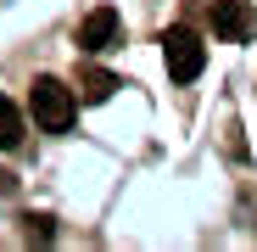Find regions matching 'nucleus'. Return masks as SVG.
<instances>
[{"label": "nucleus", "instance_id": "obj_1", "mask_svg": "<svg viewBox=\"0 0 257 252\" xmlns=\"http://www.w3.org/2000/svg\"><path fill=\"white\" fill-rule=\"evenodd\" d=\"M28 112H34V123H39L45 135H67L73 118H78V90L62 84L56 73H39L34 90H28Z\"/></svg>", "mask_w": 257, "mask_h": 252}, {"label": "nucleus", "instance_id": "obj_2", "mask_svg": "<svg viewBox=\"0 0 257 252\" xmlns=\"http://www.w3.org/2000/svg\"><path fill=\"white\" fill-rule=\"evenodd\" d=\"M162 56H168V73H174L179 84H190V78L207 67V45H201V34L185 28V23L162 34Z\"/></svg>", "mask_w": 257, "mask_h": 252}, {"label": "nucleus", "instance_id": "obj_3", "mask_svg": "<svg viewBox=\"0 0 257 252\" xmlns=\"http://www.w3.org/2000/svg\"><path fill=\"white\" fill-rule=\"evenodd\" d=\"M117 39H123V17L112 6H95L90 17L78 23V51L84 56H101V51H117Z\"/></svg>", "mask_w": 257, "mask_h": 252}, {"label": "nucleus", "instance_id": "obj_4", "mask_svg": "<svg viewBox=\"0 0 257 252\" xmlns=\"http://www.w3.org/2000/svg\"><path fill=\"white\" fill-rule=\"evenodd\" d=\"M212 34L229 39V45H246V39L257 34V12L246 6V0H212Z\"/></svg>", "mask_w": 257, "mask_h": 252}, {"label": "nucleus", "instance_id": "obj_5", "mask_svg": "<svg viewBox=\"0 0 257 252\" xmlns=\"http://www.w3.org/2000/svg\"><path fill=\"white\" fill-rule=\"evenodd\" d=\"M117 90H123L117 73H106V67H95V62H84V73H78V96H84V101L101 107V101H112Z\"/></svg>", "mask_w": 257, "mask_h": 252}, {"label": "nucleus", "instance_id": "obj_6", "mask_svg": "<svg viewBox=\"0 0 257 252\" xmlns=\"http://www.w3.org/2000/svg\"><path fill=\"white\" fill-rule=\"evenodd\" d=\"M23 146V112L12 107V96H0V151Z\"/></svg>", "mask_w": 257, "mask_h": 252}, {"label": "nucleus", "instance_id": "obj_7", "mask_svg": "<svg viewBox=\"0 0 257 252\" xmlns=\"http://www.w3.org/2000/svg\"><path fill=\"white\" fill-rule=\"evenodd\" d=\"M28 241H51V219H45V213L28 219Z\"/></svg>", "mask_w": 257, "mask_h": 252}]
</instances>
